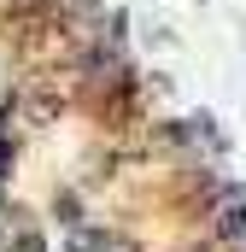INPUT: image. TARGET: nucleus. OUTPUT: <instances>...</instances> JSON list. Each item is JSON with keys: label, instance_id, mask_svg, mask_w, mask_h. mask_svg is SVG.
Segmentation results:
<instances>
[{"label": "nucleus", "instance_id": "f257e3e1", "mask_svg": "<svg viewBox=\"0 0 246 252\" xmlns=\"http://www.w3.org/2000/svg\"><path fill=\"white\" fill-rule=\"evenodd\" d=\"M246 229V199L241 188H229V205H223V235H241Z\"/></svg>", "mask_w": 246, "mask_h": 252}]
</instances>
